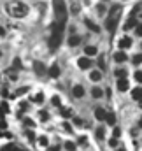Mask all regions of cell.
<instances>
[{
    "mask_svg": "<svg viewBox=\"0 0 142 151\" xmlns=\"http://www.w3.org/2000/svg\"><path fill=\"white\" fill-rule=\"evenodd\" d=\"M65 25H67V19H56V23L53 25L51 37H49V49L51 51L60 47L62 39H63V32H65Z\"/></svg>",
    "mask_w": 142,
    "mask_h": 151,
    "instance_id": "obj_1",
    "label": "cell"
},
{
    "mask_svg": "<svg viewBox=\"0 0 142 151\" xmlns=\"http://www.w3.org/2000/svg\"><path fill=\"white\" fill-rule=\"evenodd\" d=\"M121 12H123V7H121V5H112V7H110V11H109V18L105 19V28L110 32V34L116 32V27H118V23H119Z\"/></svg>",
    "mask_w": 142,
    "mask_h": 151,
    "instance_id": "obj_2",
    "label": "cell"
},
{
    "mask_svg": "<svg viewBox=\"0 0 142 151\" xmlns=\"http://www.w3.org/2000/svg\"><path fill=\"white\" fill-rule=\"evenodd\" d=\"M5 11L9 16L12 18H25L28 14V5H25L23 2H7L5 4Z\"/></svg>",
    "mask_w": 142,
    "mask_h": 151,
    "instance_id": "obj_3",
    "label": "cell"
},
{
    "mask_svg": "<svg viewBox=\"0 0 142 151\" xmlns=\"http://www.w3.org/2000/svg\"><path fill=\"white\" fill-rule=\"evenodd\" d=\"M53 9L56 12V19H67V4H65V0H53Z\"/></svg>",
    "mask_w": 142,
    "mask_h": 151,
    "instance_id": "obj_4",
    "label": "cell"
},
{
    "mask_svg": "<svg viewBox=\"0 0 142 151\" xmlns=\"http://www.w3.org/2000/svg\"><path fill=\"white\" fill-rule=\"evenodd\" d=\"M77 65H79V69H82V70H84V69H90V67L93 65V62H91L88 56H82V58H79V60H77Z\"/></svg>",
    "mask_w": 142,
    "mask_h": 151,
    "instance_id": "obj_5",
    "label": "cell"
},
{
    "mask_svg": "<svg viewBox=\"0 0 142 151\" xmlns=\"http://www.w3.org/2000/svg\"><path fill=\"white\" fill-rule=\"evenodd\" d=\"M139 25V21H137V16H133V14H130V18H128V21L125 23V30H132V28H135Z\"/></svg>",
    "mask_w": 142,
    "mask_h": 151,
    "instance_id": "obj_6",
    "label": "cell"
},
{
    "mask_svg": "<svg viewBox=\"0 0 142 151\" xmlns=\"http://www.w3.org/2000/svg\"><path fill=\"white\" fill-rule=\"evenodd\" d=\"M34 70H35L39 76H44L47 72V69H46V65H44L42 62H34Z\"/></svg>",
    "mask_w": 142,
    "mask_h": 151,
    "instance_id": "obj_7",
    "label": "cell"
},
{
    "mask_svg": "<svg viewBox=\"0 0 142 151\" xmlns=\"http://www.w3.org/2000/svg\"><path fill=\"white\" fill-rule=\"evenodd\" d=\"M72 95H74L75 99H81V97H84V86H81V84H75V86L72 88Z\"/></svg>",
    "mask_w": 142,
    "mask_h": 151,
    "instance_id": "obj_8",
    "label": "cell"
},
{
    "mask_svg": "<svg viewBox=\"0 0 142 151\" xmlns=\"http://www.w3.org/2000/svg\"><path fill=\"white\" fill-rule=\"evenodd\" d=\"M128 77H123V79H118V90L119 91H126L128 90Z\"/></svg>",
    "mask_w": 142,
    "mask_h": 151,
    "instance_id": "obj_9",
    "label": "cell"
},
{
    "mask_svg": "<svg viewBox=\"0 0 142 151\" xmlns=\"http://www.w3.org/2000/svg\"><path fill=\"white\" fill-rule=\"evenodd\" d=\"M121 49H128L130 46H132V37H123L119 39V44H118Z\"/></svg>",
    "mask_w": 142,
    "mask_h": 151,
    "instance_id": "obj_10",
    "label": "cell"
},
{
    "mask_svg": "<svg viewBox=\"0 0 142 151\" xmlns=\"http://www.w3.org/2000/svg\"><path fill=\"white\" fill-rule=\"evenodd\" d=\"M84 25H86V27H88V28H90L91 32H95V34H97V32H100L98 25H97V23H93V21H91L90 18H86V19H84Z\"/></svg>",
    "mask_w": 142,
    "mask_h": 151,
    "instance_id": "obj_11",
    "label": "cell"
},
{
    "mask_svg": "<svg viewBox=\"0 0 142 151\" xmlns=\"http://www.w3.org/2000/svg\"><path fill=\"white\" fill-rule=\"evenodd\" d=\"M79 44H81V35H77V34H72L70 37H69V46L75 47V46H79Z\"/></svg>",
    "mask_w": 142,
    "mask_h": 151,
    "instance_id": "obj_12",
    "label": "cell"
},
{
    "mask_svg": "<svg viewBox=\"0 0 142 151\" xmlns=\"http://www.w3.org/2000/svg\"><path fill=\"white\" fill-rule=\"evenodd\" d=\"M132 99H133V100H139V102L142 100V88L141 86H137V88L132 90Z\"/></svg>",
    "mask_w": 142,
    "mask_h": 151,
    "instance_id": "obj_13",
    "label": "cell"
},
{
    "mask_svg": "<svg viewBox=\"0 0 142 151\" xmlns=\"http://www.w3.org/2000/svg\"><path fill=\"white\" fill-rule=\"evenodd\" d=\"M105 116H107V113L102 107H97V109H95V118H97L98 121H105Z\"/></svg>",
    "mask_w": 142,
    "mask_h": 151,
    "instance_id": "obj_14",
    "label": "cell"
},
{
    "mask_svg": "<svg viewBox=\"0 0 142 151\" xmlns=\"http://www.w3.org/2000/svg\"><path fill=\"white\" fill-rule=\"evenodd\" d=\"M97 53H98L97 46H86V47H84V55H86V56H95Z\"/></svg>",
    "mask_w": 142,
    "mask_h": 151,
    "instance_id": "obj_15",
    "label": "cell"
},
{
    "mask_svg": "<svg viewBox=\"0 0 142 151\" xmlns=\"http://www.w3.org/2000/svg\"><path fill=\"white\" fill-rule=\"evenodd\" d=\"M47 74H49V77H58L60 76V67L55 63V65H51V69L47 70Z\"/></svg>",
    "mask_w": 142,
    "mask_h": 151,
    "instance_id": "obj_16",
    "label": "cell"
},
{
    "mask_svg": "<svg viewBox=\"0 0 142 151\" xmlns=\"http://www.w3.org/2000/svg\"><path fill=\"white\" fill-rule=\"evenodd\" d=\"M114 60H116L118 63H123V62H126V53H123V51H118V53L114 55Z\"/></svg>",
    "mask_w": 142,
    "mask_h": 151,
    "instance_id": "obj_17",
    "label": "cell"
},
{
    "mask_svg": "<svg viewBox=\"0 0 142 151\" xmlns=\"http://www.w3.org/2000/svg\"><path fill=\"white\" fill-rule=\"evenodd\" d=\"M60 114H62L63 118H72V116H74L70 107H60Z\"/></svg>",
    "mask_w": 142,
    "mask_h": 151,
    "instance_id": "obj_18",
    "label": "cell"
},
{
    "mask_svg": "<svg viewBox=\"0 0 142 151\" xmlns=\"http://www.w3.org/2000/svg\"><path fill=\"white\" fill-rule=\"evenodd\" d=\"M90 79H91L93 83H97V81H100V79H102V72H98V70H95V72H91V74H90Z\"/></svg>",
    "mask_w": 142,
    "mask_h": 151,
    "instance_id": "obj_19",
    "label": "cell"
},
{
    "mask_svg": "<svg viewBox=\"0 0 142 151\" xmlns=\"http://www.w3.org/2000/svg\"><path fill=\"white\" fill-rule=\"evenodd\" d=\"M105 121L109 123V125H114V123H116V116H114V113H107Z\"/></svg>",
    "mask_w": 142,
    "mask_h": 151,
    "instance_id": "obj_20",
    "label": "cell"
},
{
    "mask_svg": "<svg viewBox=\"0 0 142 151\" xmlns=\"http://www.w3.org/2000/svg\"><path fill=\"white\" fill-rule=\"evenodd\" d=\"M132 62H133V65H139V63H142V53H137V55L132 58Z\"/></svg>",
    "mask_w": 142,
    "mask_h": 151,
    "instance_id": "obj_21",
    "label": "cell"
},
{
    "mask_svg": "<svg viewBox=\"0 0 142 151\" xmlns=\"http://www.w3.org/2000/svg\"><path fill=\"white\" fill-rule=\"evenodd\" d=\"M91 95H93V99H100V97H102V90H100V88H93Z\"/></svg>",
    "mask_w": 142,
    "mask_h": 151,
    "instance_id": "obj_22",
    "label": "cell"
},
{
    "mask_svg": "<svg viewBox=\"0 0 142 151\" xmlns=\"http://www.w3.org/2000/svg\"><path fill=\"white\" fill-rule=\"evenodd\" d=\"M51 102H53V106H55V107H62V100H60V97H56V95H55V97L51 99Z\"/></svg>",
    "mask_w": 142,
    "mask_h": 151,
    "instance_id": "obj_23",
    "label": "cell"
},
{
    "mask_svg": "<svg viewBox=\"0 0 142 151\" xmlns=\"http://www.w3.org/2000/svg\"><path fill=\"white\" fill-rule=\"evenodd\" d=\"M49 144V141H47V137L44 135V137H39V146H42V148H46Z\"/></svg>",
    "mask_w": 142,
    "mask_h": 151,
    "instance_id": "obj_24",
    "label": "cell"
},
{
    "mask_svg": "<svg viewBox=\"0 0 142 151\" xmlns=\"http://www.w3.org/2000/svg\"><path fill=\"white\" fill-rule=\"evenodd\" d=\"M116 77H118V79L126 77V70H125V69H118V70H116Z\"/></svg>",
    "mask_w": 142,
    "mask_h": 151,
    "instance_id": "obj_25",
    "label": "cell"
},
{
    "mask_svg": "<svg viewBox=\"0 0 142 151\" xmlns=\"http://www.w3.org/2000/svg\"><path fill=\"white\" fill-rule=\"evenodd\" d=\"M39 118H40V121H47L49 119V113L47 111H40L39 113Z\"/></svg>",
    "mask_w": 142,
    "mask_h": 151,
    "instance_id": "obj_26",
    "label": "cell"
},
{
    "mask_svg": "<svg viewBox=\"0 0 142 151\" xmlns=\"http://www.w3.org/2000/svg\"><path fill=\"white\" fill-rule=\"evenodd\" d=\"M34 102H35V104H40V102H44V93H37L35 97H34Z\"/></svg>",
    "mask_w": 142,
    "mask_h": 151,
    "instance_id": "obj_27",
    "label": "cell"
},
{
    "mask_svg": "<svg viewBox=\"0 0 142 151\" xmlns=\"http://www.w3.org/2000/svg\"><path fill=\"white\" fill-rule=\"evenodd\" d=\"M28 91V86H25V88H19V90H16L14 91V95L12 97H18V95H23V93H27Z\"/></svg>",
    "mask_w": 142,
    "mask_h": 151,
    "instance_id": "obj_28",
    "label": "cell"
},
{
    "mask_svg": "<svg viewBox=\"0 0 142 151\" xmlns=\"http://www.w3.org/2000/svg\"><path fill=\"white\" fill-rule=\"evenodd\" d=\"M65 150H67V151H75V144L70 142V141H69V142H65Z\"/></svg>",
    "mask_w": 142,
    "mask_h": 151,
    "instance_id": "obj_29",
    "label": "cell"
},
{
    "mask_svg": "<svg viewBox=\"0 0 142 151\" xmlns=\"http://www.w3.org/2000/svg\"><path fill=\"white\" fill-rule=\"evenodd\" d=\"M77 142H79L81 146H86V144H88V139H86V135H81V137L77 139Z\"/></svg>",
    "mask_w": 142,
    "mask_h": 151,
    "instance_id": "obj_30",
    "label": "cell"
},
{
    "mask_svg": "<svg viewBox=\"0 0 142 151\" xmlns=\"http://www.w3.org/2000/svg\"><path fill=\"white\" fill-rule=\"evenodd\" d=\"M5 72H7V76H9V79H11V81H16V79H18V76L12 74L14 70H11V69H9V70H5Z\"/></svg>",
    "mask_w": 142,
    "mask_h": 151,
    "instance_id": "obj_31",
    "label": "cell"
},
{
    "mask_svg": "<svg viewBox=\"0 0 142 151\" xmlns=\"http://www.w3.org/2000/svg\"><path fill=\"white\" fill-rule=\"evenodd\" d=\"M79 9H81V5H79L77 2H74V4H72V12H74V14H77V12H79Z\"/></svg>",
    "mask_w": 142,
    "mask_h": 151,
    "instance_id": "obj_32",
    "label": "cell"
},
{
    "mask_svg": "<svg viewBox=\"0 0 142 151\" xmlns=\"http://www.w3.org/2000/svg\"><path fill=\"white\" fill-rule=\"evenodd\" d=\"M104 137H105L104 128H98V130H97V139H104Z\"/></svg>",
    "mask_w": 142,
    "mask_h": 151,
    "instance_id": "obj_33",
    "label": "cell"
},
{
    "mask_svg": "<svg viewBox=\"0 0 142 151\" xmlns=\"http://www.w3.org/2000/svg\"><path fill=\"white\" fill-rule=\"evenodd\" d=\"M12 67H16V69H21V60H19V58H14V62H12Z\"/></svg>",
    "mask_w": 142,
    "mask_h": 151,
    "instance_id": "obj_34",
    "label": "cell"
},
{
    "mask_svg": "<svg viewBox=\"0 0 142 151\" xmlns=\"http://www.w3.org/2000/svg\"><path fill=\"white\" fill-rule=\"evenodd\" d=\"M0 111H2V113H9V106H7L5 102H2V106H0Z\"/></svg>",
    "mask_w": 142,
    "mask_h": 151,
    "instance_id": "obj_35",
    "label": "cell"
},
{
    "mask_svg": "<svg viewBox=\"0 0 142 151\" xmlns=\"http://www.w3.org/2000/svg\"><path fill=\"white\" fill-rule=\"evenodd\" d=\"M135 79H137V83H142V70L135 72Z\"/></svg>",
    "mask_w": 142,
    "mask_h": 151,
    "instance_id": "obj_36",
    "label": "cell"
},
{
    "mask_svg": "<svg viewBox=\"0 0 142 151\" xmlns=\"http://www.w3.org/2000/svg\"><path fill=\"white\" fill-rule=\"evenodd\" d=\"M135 34H137L139 37H142V25H137V27H135Z\"/></svg>",
    "mask_w": 142,
    "mask_h": 151,
    "instance_id": "obj_37",
    "label": "cell"
},
{
    "mask_svg": "<svg viewBox=\"0 0 142 151\" xmlns=\"http://www.w3.org/2000/svg\"><path fill=\"white\" fill-rule=\"evenodd\" d=\"M98 63H100V69H105V60H104V56L98 58Z\"/></svg>",
    "mask_w": 142,
    "mask_h": 151,
    "instance_id": "obj_38",
    "label": "cell"
},
{
    "mask_svg": "<svg viewBox=\"0 0 142 151\" xmlns=\"http://www.w3.org/2000/svg\"><path fill=\"white\" fill-rule=\"evenodd\" d=\"M27 137H28L30 141H34V139H35V134H34L32 130H28V132H27Z\"/></svg>",
    "mask_w": 142,
    "mask_h": 151,
    "instance_id": "obj_39",
    "label": "cell"
},
{
    "mask_svg": "<svg viewBox=\"0 0 142 151\" xmlns=\"http://www.w3.org/2000/svg\"><path fill=\"white\" fill-rule=\"evenodd\" d=\"M109 146H110V148H116V146H118V139H110V141H109Z\"/></svg>",
    "mask_w": 142,
    "mask_h": 151,
    "instance_id": "obj_40",
    "label": "cell"
},
{
    "mask_svg": "<svg viewBox=\"0 0 142 151\" xmlns=\"http://www.w3.org/2000/svg\"><path fill=\"white\" fill-rule=\"evenodd\" d=\"M25 125H27V127H34V121H32L30 118H25Z\"/></svg>",
    "mask_w": 142,
    "mask_h": 151,
    "instance_id": "obj_41",
    "label": "cell"
},
{
    "mask_svg": "<svg viewBox=\"0 0 142 151\" xmlns=\"http://www.w3.org/2000/svg\"><path fill=\"white\" fill-rule=\"evenodd\" d=\"M97 11H98V12H100V14H104V12H105V7H104V5H102V4H100V5H98V7H97Z\"/></svg>",
    "mask_w": 142,
    "mask_h": 151,
    "instance_id": "obj_42",
    "label": "cell"
},
{
    "mask_svg": "<svg viewBox=\"0 0 142 151\" xmlns=\"http://www.w3.org/2000/svg\"><path fill=\"white\" fill-rule=\"evenodd\" d=\"M119 135H121V130L119 128H114V139H118Z\"/></svg>",
    "mask_w": 142,
    "mask_h": 151,
    "instance_id": "obj_43",
    "label": "cell"
},
{
    "mask_svg": "<svg viewBox=\"0 0 142 151\" xmlns=\"http://www.w3.org/2000/svg\"><path fill=\"white\" fill-rule=\"evenodd\" d=\"M62 127H63V130H67V132H70V130H72V128H70V125H69V123H63Z\"/></svg>",
    "mask_w": 142,
    "mask_h": 151,
    "instance_id": "obj_44",
    "label": "cell"
},
{
    "mask_svg": "<svg viewBox=\"0 0 142 151\" xmlns=\"http://www.w3.org/2000/svg\"><path fill=\"white\" fill-rule=\"evenodd\" d=\"M74 121H75L77 125H82V119H81V118H74Z\"/></svg>",
    "mask_w": 142,
    "mask_h": 151,
    "instance_id": "obj_45",
    "label": "cell"
},
{
    "mask_svg": "<svg viewBox=\"0 0 142 151\" xmlns=\"http://www.w3.org/2000/svg\"><path fill=\"white\" fill-rule=\"evenodd\" d=\"M51 151H60V148L56 146V148H51Z\"/></svg>",
    "mask_w": 142,
    "mask_h": 151,
    "instance_id": "obj_46",
    "label": "cell"
},
{
    "mask_svg": "<svg viewBox=\"0 0 142 151\" xmlns=\"http://www.w3.org/2000/svg\"><path fill=\"white\" fill-rule=\"evenodd\" d=\"M139 125H141V127H142V119H141V121H139Z\"/></svg>",
    "mask_w": 142,
    "mask_h": 151,
    "instance_id": "obj_47",
    "label": "cell"
},
{
    "mask_svg": "<svg viewBox=\"0 0 142 151\" xmlns=\"http://www.w3.org/2000/svg\"><path fill=\"white\" fill-rule=\"evenodd\" d=\"M139 104H141V107H142V100H141V102H139Z\"/></svg>",
    "mask_w": 142,
    "mask_h": 151,
    "instance_id": "obj_48",
    "label": "cell"
},
{
    "mask_svg": "<svg viewBox=\"0 0 142 151\" xmlns=\"http://www.w3.org/2000/svg\"><path fill=\"white\" fill-rule=\"evenodd\" d=\"M118 151H125V150H118Z\"/></svg>",
    "mask_w": 142,
    "mask_h": 151,
    "instance_id": "obj_49",
    "label": "cell"
},
{
    "mask_svg": "<svg viewBox=\"0 0 142 151\" xmlns=\"http://www.w3.org/2000/svg\"><path fill=\"white\" fill-rule=\"evenodd\" d=\"M0 56H2V51H0Z\"/></svg>",
    "mask_w": 142,
    "mask_h": 151,
    "instance_id": "obj_50",
    "label": "cell"
}]
</instances>
